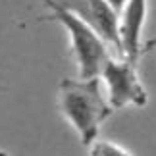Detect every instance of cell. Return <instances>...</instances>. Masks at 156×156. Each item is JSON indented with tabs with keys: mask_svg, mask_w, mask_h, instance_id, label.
Wrapping results in <instances>:
<instances>
[{
	"mask_svg": "<svg viewBox=\"0 0 156 156\" xmlns=\"http://www.w3.org/2000/svg\"><path fill=\"white\" fill-rule=\"evenodd\" d=\"M58 110L77 131L81 143L89 147L98 139V131L114 108L102 91L100 77H66L58 85Z\"/></svg>",
	"mask_w": 156,
	"mask_h": 156,
	"instance_id": "cell-1",
	"label": "cell"
},
{
	"mask_svg": "<svg viewBox=\"0 0 156 156\" xmlns=\"http://www.w3.org/2000/svg\"><path fill=\"white\" fill-rule=\"evenodd\" d=\"M41 2L48 10L46 20L60 23L68 31L69 50L79 68V77H98L104 62L112 56L110 46L81 17H77L58 0H41Z\"/></svg>",
	"mask_w": 156,
	"mask_h": 156,
	"instance_id": "cell-2",
	"label": "cell"
},
{
	"mask_svg": "<svg viewBox=\"0 0 156 156\" xmlns=\"http://www.w3.org/2000/svg\"><path fill=\"white\" fill-rule=\"evenodd\" d=\"M100 81L106 87V98L114 110L125 106L143 108L148 102L147 89L139 79V62L110 56L100 69Z\"/></svg>",
	"mask_w": 156,
	"mask_h": 156,
	"instance_id": "cell-3",
	"label": "cell"
},
{
	"mask_svg": "<svg viewBox=\"0 0 156 156\" xmlns=\"http://www.w3.org/2000/svg\"><path fill=\"white\" fill-rule=\"evenodd\" d=\"M77 17H81L116 56L123 58L119 41V14L106 0H58Z\"/></svg>",
	"mask_w": 156,
	"mask_h": 156,
	"instance_id": "cell-4",
	"label": "cell"
},
{
	"mask_svg": "<svg viewBox=\"0 0 156 156\" xmlns=\"http://www.w3.org/2000/svg\"><path fill=\"white\" fill-rule=\"evenodd\" d=\"M148 16V0H127L119 12V41L122 54L139 62L143 54L141 33Z\"/></svg>",
	"mask_w": 156,
	"mask_h": 156,
	"instance_id": "cell-5",
	"label": "cell"
},
{
	"mask_svg": "<svg viewBox=\"0 0 156 156\" xmlns=\"http://www.w3.org/2000/svg\"><path fill=\"white\" fill-rule=\"evenodd\" d=\"M89 156H133L125 147L110 139H94L89 145Z\"/></svg>",
	"mask_w": 156,
	"mask_h": 156,
	"instance_id": "cell-6",
	"label": "cell"
},
{
	"mask_svg": "<svg viewBox=\"0 0 156 156\" xmlns=\"http://www.w3.org/2000/svg\"><path fill=\"white\" fill-rule=\"evenodd\" d=\"M106 2L110 4L112 8H114V10H116L118 14H119V12H122V8H123V4L127 2V0H106Z\"/></svg>",
	"mask_w": 156,
	"mask_h": 156,
	"instance_id": "cell-7",
	"label": "cell"
},
{
	"mask_svg": "<svg viewBox=\"0 0 156 156\" xmlns=\"http://www.w3.org/2000/svg\"><path fill=\"white\" fill-rule=\"evenodd\" d=\"M0 156H8V152H4V151H0Z\"/></svg>",
	"mask_w": 156,
	"mask_h": 156,
	"instance_id": "cell-8",
	"label": "cell"
},
{
	"mask_svg": "<svg viewBox=\"0 0 156 156\" xmlns=\"http://www.w3.org/2000/svg\"><path fill=\"white\" fill-rule=\"evenodd\" d=\"M0 89H2V85H0Z\"/></svg>",
	"mask_w": 156,
	"mask_h": 156,
	"instance_id": "cell-9",
	"label": "cell"
}]
</instances>
